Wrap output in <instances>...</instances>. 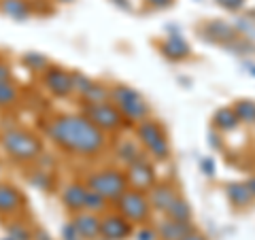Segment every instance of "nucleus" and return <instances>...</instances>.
<instances>
[{"mask_svg":"<svg viewBox=\"0 0 255 240\" xmlns=\"http://www.w3.org/2000/svg\"><path fill=\"white\" fill-rule=\"evenodd\" d=\"M245 183H247V187H249V191H251L253 198H255V177H249V179H247Z\"/></svg>","mask_w":255,"mask_h":240,"instance_id":"obj_44","label":"nucleus"},{"mask_svg":"<svg viewBox=\"0 0 255 240\" xmlns=\"http://www.w3.org/2000/svg\"><path fill=\"white\" fill-rule=\"evenodd\" d=\"M243 66H245V70H247V73H249L251 77H255V64H253V62H245Z\"/></svg>","mask_w":255,"mask_h":240,"instance_id":"obj_43","label":"nucleus"},{"mask_svg":"<svg viewBox=\"0 0 255 240\" xmlns=\"http://www.w3.org/2000/svg\"><path fill=\"white\" fill-rule=\"evenodd\" d=\"M111 102L122 111V115L130 121V125H136L151 117L149 102L142 98L138 90H134L128 83H113L111 85Z\"/></svg>","mask_w":255,"mask_h":240,"instance_id":"obj_4","label":"nucleus"},{"mask_svg":"<svg viewBox=\"0 0 255 240\" xmlns=\"http://www.w3.org/2000/svg\"><path fill=\"white\" fill-rule=\"evenodd\" d=\"M41 81L45 85V90L49 92L53 98L66 100L75 94L73 92V70L58 66V64H51V66L45 70L41 75Z\"/></svg>","mask_w":255,"mask_h":240,"instance_id":"obj_9","label":"nucleus"},{"mask_svg":"<svg viewBox=\"0 0 255 240\" xmlns=\"http://www.w3.org/2000/svg\"><path fill=\"white\" fill-rule=\"evenodd\" d=\"M183 240H209V238H206L200 230H191L189 234H187L185 238H183Z\"/></svg>","mask_w":255,"mask_h":240,"instance_id":"obj_39","label":"nucleus"},{"mask_svg":"<svg viewBox=\"0 0 255 240\" xmlns=\"http://www.w3.org/2000/svg\"><path fill=\"white\" fill-rule=\"evenodd\" d=\"M219 138H221L219 134H211V140H209V142H211V147L219 149V147H221V140H219Z\"/></svg>","mask_w":255,"mask_h":240,"instance_id":"obj_42","label":"nucleus"},{"mask_svg":"<svg viewBox=\"0 0 255 240\" xmlns=\"http://www.w3.org/2000/svg\"><path fill=\"white\" fill-rule=\"evenodd\" d=\"M159 53L170 62H183L191 55V47L179 32H172V34H168L159 43Z\"/></svg>","mask_w":255,"mask_h":240,"instance_id":"obj_14","label":"nucleus"},{"mask_svg":"<svg viewBox=\"0 0 255 240\" xmlns=\"http://www.w3.org/2000/svg\"><path fill=\"white\" fill-rule=\"evenodd\" d=\"M21 62L26 68H30L32 73H38V75H43L45 70L51 66V60L41 51H26L21 55Z\"/></svg>","mask_w":255,"mask_h":240,"instance_id":"obj_23","label":"nucleus"},{"mask_svg":"<svg viewBox=\"0 0 255 240\" xmlns=\"http://www.w3.org/2000/svg\"><path fill=\"white\" fill-rule=\"evenodd\" d=\"M115 209L130 223H134V226H145V223H149L151 213H153V209H151V204L147 200V194L136 191V189H128L115 202Z\"/></svg>","mask_w":255,"mask_h":240,"instance_id":"obj_7","label":"nucleus"},{"mask_svg":"<svg viewBox=\"0 0 255 240\" xmlns=\"http://www.w3.org/2000/svg\"><path fill=\"white\" fill-rule=\"evenodd\" d=\"M0 145H2V149L15 159V162H21V164L36 162V159L43 155L41 138L28 130H21V127L4 130L2 136H0Z\"/></svg>","mask_w":255,"mask_h":240,"instance_id":"obj_3","label":"nucleus"},{"mask_svg":"<svg viewBox=\"0 0 255 240\" xmlns=\"http://www.w3.org/2000/svg\"><path fill=\"white\" fill-rule=\"evenodd\" d=\"M81 111H83V115L105 134H109V132L113 134V132H119L122 127L130 125V121L122 115V111H119L113 102H102V105H81Z\"/></svg>","mask_w":255,"mask_h":240,"instance_id":"obj_6","label":"nucleus"},{"mask_svg":"<svg viewBox=\"0 0 255 240\" xmlns=\"http://www.w3.org/2000/svg\"><path fill=\"white\" fill-rule=\"evenodd\" d=\"M107 206H109V202L100 194H96V191H92V189L87 191V198H85V211L87 213L100 215V213L107 211Z\"/></svg>","mask_w":255,"mask_h":240,"instance_id":"obj_29","label":"nucleus"},{"mask_svg":"<svg viewBox=\"0 0 255 240\" xmlns=\"http://www.w3.org/2000/svg\"><path fill=\"white\" fill-rule=\"evenodd\" d=\"M134 134H136V140L153 162H168L170 159L172 147L162 121H157L155 117H147L145 121L134 125Z\"/></svg>","mask_w":255,"mask_h":240,"instance_id":"obj_2","label":"nucleus"},{"mask_svg":"<svg viewBox=\"0 0 255 240\" xmlns=\"http://www.w3.org/2000/svg\"><path fill=\"white\" fill-rule=\"evenodd\" d=\"M228 51H234L236 55H251L255 53V43L251 38H245V36H238L236 41H232L230 45H226Z\"/></svg>","mask_w":255,"mask_h":240,"instance_id":"obj_30","label":"nucleus"},{"mask_svg":"<svg viewBox=\"0 0 255 240\" xmlns=\"http://www.w3.org/2000/svg\"><path fill=\"white\" fill-rule=\"evenodd\" d=\"M102 102H111V85L96 81L92 90L81 98V105H102Z\"/></svg>","mask_w":255,"mask_h":240,"instance_id":"obj_24","label":"nucleus"},{"mask_svg":"<svg viewBox=\"0 0 255 240\" xmlns=\"http://www.w3.org/2000/svg\"><path fill=\"white\" fill-rule=\"evenodd\" d=\"M62 240H83L81 236H79V232L75 230V226L73 223H66V226L62 228Z\"/></svg>","mask_w":255,"mask_h":240,"instance_id":"obj_36","label":"nucleus"},{"mask_svg":"<svg viewBox=\"0 0 255 240\" xmlns=\"http://www.w3.org/2000/svg\"><path fill=\"white\" fill-rule=\"evenodd\" d=\"M198 2H202V0H198Z\"/></svg>","mask_w":255,"mask_h":240,"instance_id":"obj_47","label":"nucleus"},{"mask_svg":"<svg viewBox=\"0 0 255 240\" xmlns=\"http://www.w3.org/2000/svg\"><path fill=\"white\" fill-rule=\"evenodd\" d=\"M124 170H126V179H128L130 189H136V191L147 194V191L157 183L155 164H153V159H151L149 155H142L140 159H136V162L128 164Z\"/></svg>","mask_w":255,"mask_h":240,"instance_id":"obj_8","label":"nucleus"},{"mask_svg":"<svg viewBox=\"0 0 255 240\" xmlns=\"http://www.w3.org/2000/svg\"><path fill=\"white\" fill-rule=\"evenodd\" d=\"M200 170L206 174V177H213V174H215V162H213L211 157L200 159Z\"/></svg>","mask_w":255,"mask_h":240,"instance_id":"obj_37","label":"nucleus"},{"mask_svg":"<svg viewBox=\"0 0 255 240\" xmlns=\"http://www.w3.org/2000/svg\"><path fill=\"white\" fill-rule=\"evenodd\" d=\"M226 194H228V200L236 206V209H245V206H249L255 200L245 181L243 183H228V185H226Z\"/></svg>","mask_w":255,"mask_h":240,"instance_id":"obj_20","label":"nucleus"},{"mask_svg":"<svg viewBox=\"0 0 255 240\" xmlns=\"http://www.w3.org/2000/svg\"><path fill=\"white\" fill-rule=\"evenodd\" d=\"M70 223L75 226V230L79 232V236H81L83 240H96V238H100V215L81 211V213L73 215Z\"/></svg>","mask_w":255,"mask_h":240,"instance_id":"obj_16","label":"nucleus"},{"mask_svg":"<svg viewBox=\"0 0 255 240\" xmlns=\"http://www.w3.org/2000/svg\"><path fill=\"white\" fill-rule=\"evenodd\" d=\"M6 234L13 240H34V230H30L26 223L21 221H11L6 226Z\"/></svg>","mask_w":255,"mask_h":240,"instance_id":"obj_28","label":"nucleus"},{"mask_svg":"<svg viewBox=\"0 0 255 240\" xmlns=\"http://www.w3.org/2000/svg\"><path fill=\"white\" fill-rule=\"evenodd\" d=\"M2 240H13V238H9V236H6V238H2Z\"/></svg>","mask_w":255,"mask_h":240,"instance_id":"obj_46","label":"nucleus"},{"mask_svg":"<svg viewBox=\"0 0 255 240\" xmlns=\"http://www.w3.org/2000/svg\"><path fill=\"white\" fill-rule=\"evenodd\" d=\"M30 183L34 185L36 189H41V191H51L53 189V179H51V174L45 170H36V172H32L30 174Z\"/></svg>","mask_w":255,"mask_h":240,"instance_id":"obj_31","label":"nucleus"},{"mask_svg":"<svg viewBox=\"0 0 255 240\" xmlns=\"http://www.w3.org/2000/svg\"><path fill=\"white\" fill-rule=\"evenodd\" d=\"M85 185H87V189L100 194L109 204H115L117 200L130 189L128 179H126V170H122V168H102V170H94L85 177Z\"/></svg>","mask_w":255,"mask_h":240,"instance_id":"obj_5","label":"nucleus"},{"mask_svg":"<svg viewBox=\"0 0 255 240\" xmlns=\"http://www.w3.org/2000/svg\"><path fill=\"white\" fill-rule=\"evenodd\" d=\"M134 240H159L157 230L153 226H138V230L134 232Z\"/></svg>","mask_w":255,"mask_h":240,"instance_id":"obj_33","label":"nucleus"},{"mask_svg":"<svg viewBox=\"0 0 255 240\" xmlns=\"http://www.w3.org/2000/svg\"><path fill=\"white\" fill-rule=\"evenodd\" d=\"M232 109L241 123L255 125V100H236Z\"/></svg>","mask_w":255,"mask_h":240,"instance_id":"obj_25","label":"nucleus"},{"mask_svg":"<svg viewBox=\"0 0 255 240\" xmlns=\"http://www.w3.org/2000/svg\"><path fill=\"white\" fill-rule=\"evenodd\" d=\"M94 83L96 81L90 75L81 73V70H73V92L79 96V98H83V96L94 87Z\"/></svg>","mask_w":255,"mask_h":240,"instance_id":"obj_26","label":"nucleus"},{"mask_svg":"<svg viewBox=\"0 0 255 240\" xmlns=\"http://www.w3.org/2000/svg\"><path fill=\"white\" fill-rule=\"evenodd\" d=\"M200 34L206 38V41L217 43L221 47L230 45L232 41H236V38L241 36L234 26H230V23L223 21V19H209V21H204L200 26Z\"/></svg>","mask_w":255,"mask_h":240,"instance_id":"obj_12","label":"nucleus"},{"mask_svg":"<svg viewBox=\"0 0 255 240\" xmlns=\"http://www.w3.org/2000/svg\"><path fill=\"white\" fill-rule=\"evenodd\" d=\"M2 81H11V66L4 60H0V83Z\"/></svg>","mask_w":255,"mask_h":240,"instance_id":"obj_38","label":"nucleus"},{"mask_svg":"<svg viewBox=\"0 0 255 240\" xmlns=\"http://www.w3.org/2000/svg\"><path fill=\"white\" fill-rule=\"evenodd\" d=\"M60 2H70V0H60Z\"/></svg>","mask_w":255,"mask_h":240,"instance_id":"obj_45","label":"nucleus"},{"mask_svg":"<svg viewBox=\"0 0 255 240\" xmlns=\"http://www.w3.org/2000/svg\"><path fill=\"white\" fill-rule=\"evenodd\" d=\"M0 13L15 21H26L32 15V0H0Z\"/></svg>","mask_w":255,"mask_h":240,"instance_id":"obj_19","label":"nucleus"},{"mask_svg":"<svg viewBox=\"0 0 255 240\" xmlns=\"http://www.w3.org/2000/svg\"><path fill=\"white\" fill-rule=\"evenodd\" d=\"M23 194L11 185V183H0V217H13L23 209Z\"/></svg>","mask_w":255,"mask_h":240,"instance_id":"obj_15","label":"nucleus"},{"mask_svg":"<svg viewBox=\"0 0 255 240\" xmlns=\"http://www.w3.org/2000/svg\"><path fill=\"white\" fill-rule=\"evenodd\" d=\"M47 136L58 149L79 157H94L107 147V134L98 130L83 113L55 115L47 123Z\"/></svg>","mask_w":255,"mask_h":240,"instance_id":"obj_1","label":"nucleus"},{"mask_svg":"<svg viewBox=\"0 0 255 240\" xmlns=\"http://www.w3.org/2000/svg\"><path fill=\"white\" fill-rule=\"evenodd\" d=\"M19 100V90L13 81L0 83V107H13Z\"/></svg>","mask_w":255,"mask_h":240,"instance_id":"obj_27","label":"nucleus"},{"mask_svg":"<svg viewBox=\"0 0 255 240\" xmlns=\"http://www.w3.org/2000/svg\"><path fill=\"white\" fill-rule=\"evenodd\" d=\"M87 185L81 181H73V183H68L66 187L62 189V204H64V209H66L70 215H77V213H81L85 211V198H87Z\"/></svg>","mask_w":255,"mask_h":240,"instance_id":"obj_13","label":"nucleus"},{"mask_svg":"<svg viewBox=\"0 0 255 240\" xmlns=\"http://www.w3.org/2000/svg\"><path fill=\"white\" fill-rule=\"evenodd\" d=\"M134 234V223L119 213H107L100 217V238L105 240H128Z\"/></svg>","mask_w":255,"mask_h":240,"instance_id":"obj_10","label":"nucleus"},{"mask_svg":"<svg viewBox=\"0 0 255 240\" xmlns=\"http://www.w3.org/2000/svg\"><path fill=\"white\" fill-rule=\"evenodd\" d=\"M236 32L245 38H251V41H255V19H251L249 15H243V17H238L236 23H234Z\"/></svg>","mask_w":255,"mask_h":240,"instance_id":"obj_32","label":"nucleus"},{"mask_svg":"<svg viewBox=\"0 0 255 240\" xmlns=\"http://www.w3.org/2000/svg\"><path fill=\"white\" fill-rule=\"evenodd\" d=\"M181 194H179V189L174 183L170 181H157L153 187H151L147 191V200H149V204H151V209H153L155 213H166L170 209V204L177 200Z\"/></svg>","mask_w":255,"mask_h":240,"instance_id":"obj_11","label":"nucleus"},{"mask_svg":"<svg viewBox=\"0 0 255 240\" xmlns=\"http://www.w3.org/2000/svg\"><path fill=\"white\" fill-rule=\"evenodd\" d=\"M115 155L124 166H128V164L140 159L142 155H147V151L142 149V145L136 138H122L117 142V147H115Z\"/></svg>","mask_w":255,"mask_h":240,"instance_id":"obj_18","label":"nucleus"},{"mask_svg":"<svg viewBox=\"0 0 255 240\" xmlns=\"http://www.w3.org/2000/svg\"><path fill=\"white\" fill-rule=\"evenodd\" d=\"M145 4L153 11H164V9H170L174 4V0H145Z\"/></svg>","mask_w":255,"mask_h":240,"instance_id":"obj_35","label":"nucleus"},{"mask_svg":"<svg viewBox=\"0 0 255 240\" xmlns=\"http://www.w3.org/2000/svg\"><path fill=\"white\" fill-rule=\"evenodd\" d=\"M159 240H183L191 230H196V226L191 221H172L168 217H164L155 226Z\"/></svg>","mask_w":255,"mask_h":240,"instance_id":"obj_17","label":"nucleus"},{"mask_svg":"<svg viewBox=\"0 0 255 240\" xmlns=\"http://www.w3.org/2000/svg\"><path fill=\"white\" fill-rule=\"evenodd\" d=\"M164 217H168L172 221H191L194 219V211H191V204L187 202V200L183 196H179L170 204V209L164 213Z\"/></svg>","mask_w":255,"mask_h":240,"instance_id":"obj_22","label":"nucleus"},{"mask_svg":"<svg viewBox=\"0 0 255 240\" xmlns=\"http://www.w3.org/2000/svg\"><path fill=\"white\" fill-rule=\"evenodd\" d=\"M238 125H241V121H238V117H236L232 107H223L219 111H215V115H213V127L217 132H234Z\"/></svg>","mask_w":255,"mask_h":240,"instance_id":"obj_21","label":"nucleus"},{"mask_svg":"<svg viewBox=\"0 0 255 240\" xmlns=\"http://www.w3.org/2000/svg\"><path fill=\"white\" fill-rule=\"evenodd\" d=\"M34 240H51V236L43 228H34Z\"/></svg>","mask_w":255,"mask_h":240,"instance_id":"obj_40","label":"nucleus"},{"mask_svg":"<svg viewBox=\"0 0 255 240\" xmlns=\"http://www.w3.org/2000/svg\"><path fill=\"white\" fill-rule=\"evenodd\" d=\"M215 2H217L221 9L230 11V13H238L247 6V0H215Z\"/></svg>","mask_w":255,"mask_h":240,"instance_id":"obj_34","label":"nucleus"},{"mask_svg":"<svg viewBox=\"0 0 255 240\" xmlns=\"http://www.w3.org/2000/svg\"><path fill=\"white\" fill-rule=\"evenodd\" d=\"M115 6H119V9H124V11H130V0H111Z\"/></svg>","mask_w":255,"mask_h":240,"instance_id":"obj_41","label":"nucleus"}]
</instances>
